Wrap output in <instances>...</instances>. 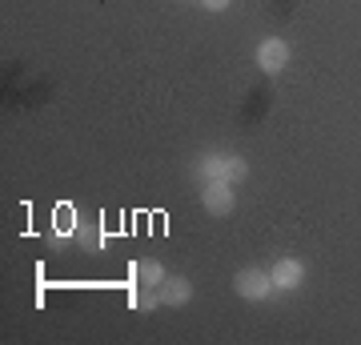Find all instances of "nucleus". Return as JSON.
Masks as SVG:
<instances>
[{
	"instance_id": "nucleus-4",
	"label": "nucleus",
	"mask_w": 361,
	"mask_h": 345,
	"mask_svg": "<svg viewBox=\"0 0 361 345\" xmlns=\"http://www.w3.org/2000/svg\"><path fill=\"white\" fill-rule=\"evenodd\" d=\"M257 64L265 68V73H281L285 64H289V44L277 37L269 40H261V49H257Z\"/></svg>"
},
{
	"instance_id": "nucleus-2",
	"label": "nucleus",
	"mask_w": 361,
	"mask_h": 345,
	"mask_svg": "<svg viewBox=\"0 0 361 345\" xmlns=\"http://www.w3.org/2000/svg\"><path fill=\"white\" fill-rule=\"evenodd\" d=\"M237 293L245 297V301H265L273 293V277L265 269H241L237 273Z\"/></svg>"
},
{
	"instance_id": "nucleus-3",
	"label": "nucleus",
	"mask_w": 361,
	"mask_h": 345,
	"mask_svg": "<svg viewBox=\"0 0 361 345\" xmlns=\"http://www.w3.org/2000/svg\"><path fill=\"white\" fill-rule=\"evenodd\" d=\"M201 173H205V181H241L249 169L241 157H205L201 161Z\"/></svg>"
},
{
	"instance_id": "nucleus-9",
	"label": "nucleus",
	"mask_w": 361,
	"mask_h": 345,
	"mask_svg": "<svg viewBox=\"0 0 361 345\" xmlns=\"http://www.w3.org/2000/svg\"><path fill=\"white\" fill-rule=\"evenodd\" d=\"M201 4H205L209 13H221V8H229V0H201Z\"/></svg>"
},
{
	"instance_id": "nucleus-6",
	"label": "nucleus",
	"mask_w": 361,
	"mask_h": 345,
	"mask_svg": "<svg viewBox=\"0 0 361 345\" xmlns=\"http://www.w3.org/2000/svg\"><path fill=\"white\" fill-rule=\"evenodd\" d=\"M157 289H161V305H185L193 297V285L185 282V277H165Z\"/></svg>"
},
{
	"instance_id": "nucleus-7",
	"label": "nucleus",
	"mask_w": 361,
	"mask_h": 345,
	"mask_svg": "<svg viewBox=\"0 0 361 345\" xmlns=\"http://www.w3.org/2000/svg\"><path fill=\"white\" fill-rule=\"evenodd\" d=\"M133 277L141 285H149V289H157L165 282V269H161V261H141V265H133Z\"/></svg>"
},
{
	"instance_id": "nucleus-5",
	"label": "nucleus",
	"mask_w": 361,
	"mask_h": 345,
	"mask_svg": "<svg viewBox=\"0 0 361 345\" xmlns=\"http://www.w3.org/2000/svg\"><path fill=\"white\" fill-rule=\"evenodd\" d=\"M273 289H297L301 285V277H305V269H301V261H293V257H281L277 265H273Z\"/></svg>"
},
{
	"instance_id": "nucleus-8",
	"label": "nucleus",
	"mask_w": 361,
	"mask_h": 345,
	"mask_svg": "<svg viewBox=\"0 0 361 345\" xmlns=\"http://www.w3.org/2000/svg\"><path fill=\"white\" fill-rule=\"evenodd\" d=\"M133 309H157L161 305V293H149V285H145V289H133Z\"/></svg>"
},
{
	"instance_id": "nucleus-1",
	"label": "nucleus",
	"mask_w": 361,
	"mask_h": 345,
	"mask_svg": "<svg viewBox=\"0 0 361 345\" xmlns=\"http://www.w3.org/2000/svg\"><path fill=\"white\" fill-rule=\"evenodd\" d=\"M201 201L213 217H225L233 213V205H237V193H233V181H205V189H201Z\"/></svg>"
}]
</instances>
